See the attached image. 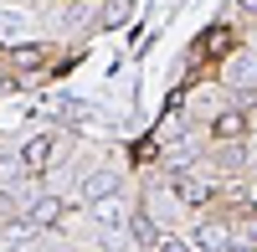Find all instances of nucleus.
Masks as SVG:
<instances>
[{
  "mask_svg": "<svg viewBox=\"0 0 257 252\" xmlns=\"http://www.w3.org/2000/svg\"><path fill=\"white\" fill-rule=\"evenodd\" d=\"M103 196H113V175L108 170H93L88 180H82V201H103Z\"/></svg>",
  "mask_w": 257,
  "mask_h": 252,
  "instance_id": "nucleus-7",
  "label": "nucleus"
},
{
  "mask_svg": "<svg viewBox=\"0 0 257 252\" xmlns=\"http://www.w3.org/2000/svg\"><path fill=\"white\" fill-rule=\"evenodd\" d=\"M149 252H190L175 232H160V226H155V232H149Z\"/></svg>",
  "mask_w": 257,
  "mask_h": 252,
  "instance_id": "nucleus-9",
  "label": "nucleus"
},
{
  "mask_svg": "<svg viewBox=\"0 0 257 252\" xmlns=\"http://www.w3.org/2000/svg\"><path fill=\"white\" fill-rule=\"evenodd\" d=\"M26 26H31L26 11H6V6H0V41H21V36H26Z\"/></svg>",
  "mask_w": 257,
  "mask_h": 252,
  "instance_id": "nucleus-6",
  "label": "nucleus"
},
{
  "mask_svg": "<svg viewBox=\"0 0 257 252\" xmlns=\"http://www.w3.org/2000/svg\"><path fill=\"white\" fill-rule=\"evenodd\" d=\"M237 6H242V11H257V0H237Z\"/></svg>",
  "mask_w": 257,
  "mask_h": 252,
  "instance_id": "nucleus-12",
  "label": "nucleus"
},
{
  "mask_svg": "<svg viewBox=\"0 0 257 252\" xmlns=\"http://www.w3.org/2000/svg\"><path fill=\"white\" fill-rule=\"evenodd\" d=\"M226 232H231L226 221H201L196 237H190V247H201V252H221V247H226Z\"/></svg>",
  "mask_w": 257,
  "mask_h": 252,
  "instance_id": "nucleus-4",
  "label": "nucleus"
},
{
  "mask_svg": "<svg viewBox=\"0 0 257 252\" xmlns=\"http://www.w3.org/2000/svg\"><path fill=\"white\" fill-rule=\"evenodd\" d=\"M62 216V201L57 196H41V201H26V226H52Z\"/></svg>",
  "mask_w": 257,
  "mask_h": 252,
  "instance_id": "nucleus-5",
  "label": "nucleus"
},
{
  "mask_svg": "<svg viewBox=\"0 0 257 252\" xmlns=\"http://www.w3.org/2000/svg\"><path fill=\"white\" fill-rule=\"evenodd\" d=\"M242 129H247V113H216V123H211L216 139H237Z\"/></svg>",
  "mask_w": 257,
  "mask_h": 252,
  "instance_id": "nucleus-8",
  "label": "nucleus"
},
{
  "mask_svg": "<svg viewBox=\"0 0 257 252\" xmlns=\"http://www.w3.org/2000/svg\"><path fill=\"white\" fill-rule=\"evenodd\" d=\"M16 170H21V160L16 155H0V180H16Z\"/></svg>",
  "mask_w": 257,
  "mask_h": 252,
  "instance_id": "nucleus-11",
  "label": "nucleus"
},
{
  "mask_svg": "<svg viewBox=\"0 0 257 252\" xmlns=\"http://www.w3.org/2000/svg\"><path fill=\"white\" fill-rule=\"evenodd\" d=\"M16 160H21V170H26V175L47 170V165L57 160V134H36V139H26V144L16 150Z\"/></svg>",
  "mask_w": 257,
  "mask_h": 252,
  "instance_id": "nucleus-1",
  "label": "nucleus"
},
{
  "mask_svg": "<svg viewBox=\"0 0 257 252\" xmlns=\"http://www.w3.org/2000/svg\"><path fill=\"white\" fill-rule=\"evenodd\" d=\"M88 206H93V216H98L103 226H113V232H118V226H128V206L118 201V191L103 196V201H88Z\"/></svg>",
  "mask_w": 257,
  "mask_h": 252,
  "instance_id": "nucleus-3",
  "label": "nucleus"
},
{
  "mask_svg": "<svg viewBox=\"0 0 257 252\" xmlns=\"http://www.w3.org/2000/svg\"><path fill=\"white\" fill-rule=\"evenodd\" d=\"M221 82L226 88H257V52H237L221 62Z\"/></svg>",
  "mask_w": 257,
  "mask_h": 252,
  "instance_id": "nucleus-2",
  "label": "nucleus"
},
{
  "mask_svg": "<svg viewBox=\"0 0 257 252\" xmlns=\"http://www.w3.org/2000/svg\"><path fill=\"white\" fill-rule=\"evenodd\" d=\"M123 16H128V0H108V6H103V26H118Z\"/></svg>",
  "mask_w": 257,
  "mask_h": 252,
  "instance_id": "nucleus-10",
  "label": "nucleus"
},
{
  "mask_svg": "<svg viewBox=\"0 0 257 252\" xmlns=\"http://www.w3.org/2000/svg\"><path fill=\"white\" fill-rule=\"evenodd\" d=\"M252 123H257V113H252Z\"/></svg>",
  "mask_w": 257,
  "mask_h": 252,
  "instance_id": "nucleus-13",
  "label": "nucleus"
}]
</instances>
